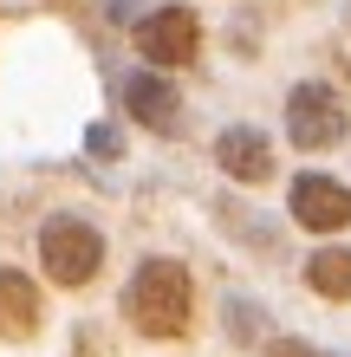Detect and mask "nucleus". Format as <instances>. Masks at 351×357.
I'll use <instances>...</instances> for the list:
<instances>
[{"mask_svg":"<svg viewBox=\"0 0 351 357\" xmlns=\"http://www.w3.org/2000/svg\"><path fill=\"white\" fill-rule=\"evenodd\" d=\"M299 280H306V292H313V299H325V305H351V247L319 241L313 254L299 260Z\"/></svg>","mask_w":351,"mask_h":357,"instance_id":"nucleus-9","label":"nucleus"},{"mask_svg":"<svg viewBox=\"0 0 351 357\" xmlns=\"http://www.w3.org/2000/svg\"><path fill=\"white\" fill-rule=\"evenodd\" d=\"M286 221L313 241H338L351 234V182L325 176V169H306L286 182Z\"/></svg>","mask_w":351,"mask_h":357,"instance_id":"nucleus-6","label":"nucleus"},{"mask_svg":"<svg viewBox=\"0 0 351 357\" xmlns=\"http://www.w3.org/2000/svg\"><path fill=\"white\" fill-rule=\"evenodd\" d=\"M124 325L150 344H182L195 331V273L176 254H143L124 280Z\"/></svg>","mask_w":351,"mask_h":357,"instance_id":"nucleus-1","label":"nucleus"},{"mask_svg":"<svg viewBox=\"0 0 351 357\" xmlns=\"http://www.w3.org/2000/svg\"><path fill=\"white\" fill-rule=\"evenodd\" d=\"M117 111L130 117L137 130H150V137H182L189 130V104H182L176 78L156 72V66H137V72L117 78Z\"/></svg>","mask_w":351,"mask_h":357,"instance_id":"nucleus-5","label":"nucleus"},{"mask_svg":"<svg viewBox=\"0 0 351 357\" xmlns=\"http://www.w3.org/2000/svg\"><path fill=\"white\" fill-rule=\"evenodd\" d=\"M260 357H325L313 338H299V331H267L260 338Z\"/></svg>","mask_w":351,"mask_h":357,"instance_id":"nucleus-10","label":"nucleus"},{"mask_svg":"<svg viewBox=\"0 0 351 357\" xmlns=\"http://www.w3.org/2000/svg\"><path fill=\"white\" fill-rule=\"evenodd\" d=\"M280 117H286V143H293L299 156H332L351 137V104L325 85V78H299V85L286 91Z\"/></svg>","mask_w":351,"mask_h":357,"instance_id":"nucleus-3","label":"nucleus"},{"mask_svg":"<svg viewBox=\"0 0 351 357\" xmlns=\"http://www.w3.org/2000/svg\"><path fill=\"white\" fill-rule=\"evenodd\" d=\"M33 260H39V280H46V286L85 292V286H98L111 247H105V234H98L85 215H46L39 234H33Z\"/></svg>","mask_w":351,"mask_h":357,"instance_id":"nucleus-2","label":"nucleus"},{"mask_svg":"<svg viewBox=\"0 0 351 357\" xmlns=\"http://www.w3.org/2000/svg\"><path fill=\"white\" fill-rule=\"evenodd\" d=\"M209 156L234 188H274V176H280V150H274V137L260 123H221Z\"/></svg>","mask_w":351,"mask_h":357,"instance_id":"nucleus-7","label":"nucleus"},{"mask_svg":"<svg viewBox=\"0 0 351 357\" xmlns=\"http://www.w3.org/2000/svg\"><path fill=\"white\" fill-rule=\"evenodd\" d=\"M46 331V292L33 273L0 266V344H33Z\"/></svg>","mask_w":351,"mask_h":357,"instance_id":"nucleus-8","label":"nucleus"},{"mask_svg":"<svg viewBox=\"0 0 351 357\" xmlns=\"http://www.w3.org/2000/svg\"><path fill=\"white\" fill-rule=\"evenodd\" d=\"M130 52L156 72H189L202 59V20L195 7H150L130 26Z\"/></svg>","mask_w":351,"mask_h":357,"instance_id":"nucleus-4","label":"nucleus"}]
</instances>
